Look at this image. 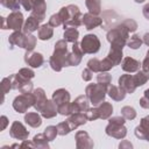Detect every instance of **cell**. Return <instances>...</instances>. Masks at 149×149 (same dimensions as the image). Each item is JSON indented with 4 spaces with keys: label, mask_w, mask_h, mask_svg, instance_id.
Instances as JSON below:
<instances>
[{
    "label": "cell",
    "mask_w": 149,
    "mask_h": 149,
    "mask_svg": "<svg viewBox=\"0 0 149 149\" xmlns=\"http://www.w3.org/2000/svg\"><path fill=\"white\" fill-rule=\"evenodd\" d=\"M68 48H66V42L64 41H58L55 45V52L50 58V65L54 70L61 71L63 66H66V57H68Z\"/></svg>",
    "instance_id": "obj_1"
},
{
    "label": "cell",
    "mask_w": 149,
    "mask_h": 149,
    "mask_svg": "<svg viewBox=\"0 0 149 149\" xmlns=\"http://www.w3.org/2000/svg\"><path fill=\"white\" fill-rule=\"evenodd\" d=\"M52 101L57 106V111L63 115H70L72 114V108L70 104V94L66 90L59 88L54 92L52 94Z\"/></svg>",
    "instance_id": "obj_2"
},
{
    "label": "cell",
    "mask_w": 149,
    "mask_h": 149,
    "mask_svg": "<svg viewBox=\"0 0 149 149\" xmlns=\"http://www.w3.org/2000/svg\"><path fill=\"white\" fill-rule=\"evenodd\" d=\"M125 119L121 116H114L113 119L109 120L108 126L106 127V133L109 136L116 137V139H122L127 134V129L123 127Z\"/></svg>",
    "instance_id": "obj_3"
},
{
    "label": "cell",
    "mask_w": 149,
    "mask_h": 149,
    "mask_svg": "<svg viewBox=\"0 0 149 149\" xmlns=\"http://www.w3.org/2000/svg\"><path fill=\"white\" fill-rule=\"evenodd\" d=\"M106 87L101 84H90L86 87V95L93 105H99L102 102L106 93Z\"/></svg>",
    "instance_id": "obj_4"
},
{
    "label": "cell",
    "mask_w": 149,
    "mask_h": 149,
    "mask_svg": "<svg viewBox=\"0 0 149 149\" xmlns=\"http://www.w3.org/2000/svg\"><path fill=\"white\" fill-rule=\"evenodd\" d=\"M30 106H34V94L30 93H22L21 95L16 97L13 102L14 109L19 113L26 112Z\"/></svg>",
    "instance_id": "obj_5"
},
{
    "label": "cell",
    "mask_w": 149,
    "mask_h": 149,
    "mask_svg": "<svg viewBox=\"0 0 149 149\" xmlns=\"http://www.w3.org/2000/svg\"><path fill=\"white\" fill-rule=\"evenodd\" d=\"M80 47H81V50L84 51V54H95L100 48V42L95 35L90 34L83 38Z\"/></svg>",
    "instance_id": "obj_6"
},
{
    "label": "cell",
    "mask_w": 149,
    "mask_h": 149,
    "mask_svg": "<svg viewBox=\"0 0 149 149\" xmlns=\"http://www.w3.org/2000/svg\"><path fill=\"white\" fill-rule=\"evenodd\" d=\"M68 12H69V16L64 23V29L68 27H78L83 23V15L80 14L77 6L73 5L68 6Z\"/></svg>",
    "instance_id": "obj_7"
},
{
    "label": "cell",
    "mask_w": 149,
    "mask_h": 149,
    "mask_svg": "<svg viewBox=\"0 0 149 149\" xmlns=\"http://www.w3.org/2000/svg\"><path fill=\"white\" fill-rule=\"evenodd\" d=\"M6 21H7V27H6V29L9 28V29L19 30V29L21 28L22 23H23V16H22V14H21L20 12H13V13L6 19Z\"/></svg>",
    "instance_id": "obj_8"
},
{
    "label": "cell",
    "mask_w": 149,
    "mask_h": 149,
    "mask_svg": "<svg viewBox=\"0 0 149 149\" xmlns=\"http://www.w3.org/2000/svg\"><path fill=\"white\" fill-rule=\"evenodd\" d=\"M135 135L139 139L149 141V116H146L141 120L140 126H137L135 129Z\"/></svg>",
    "instance_id": "obj_9"
},
{
    "label": "cell",
    "mask_w": 149,
    "mask_h": 149,
    "mask_svg": "<svg viewBox=\"0 0 149 149\" xmlns=\"http://www.w3.org/2000/svg\"><path fill=\"white\" fill-rule=\"evenodd\" d=\"M28 132L26 130V128L23 127L22 123H20L19 121H14L12 127H10V135L14 139H19V140H26L28 137Z\"/></svg>",
    "instance_id": "obj_10"
},
{
    "label": "cell",
    "mask_w": 149,
    "mask_h": 149,
    "mask_svg": "<svg viewBox=\"0 0 149 149\" xmlns=\"http://www.w3.org/2000/svg\"><path fill=\"white\" fill-rule=\"evenodd\" d=\"M102 23V19L99 16L92 14V13H86L83 15V24L86 27V29H93Z\"/></svg>",
    "instance_id": "obj_11"
},
{
    "label": "cell",
    "mask_w": 149,
    "mask_h": 149,
    "mask_svg": "<svg viewBox=\"0 0 149 149\" xmlns=\"http://www.w3.org/2000/svg\"><path fill=\"white\" fill-rule=\"evenodd\" d=\"M119 86L122 87L127 93H133L136 88V85L134 83L133 76L130 74H123L119 78Z\"/></svg>",
    "instance_id": "obj_12"
},
{
    "label": "cell",
    "mask_w": 149,
    "mask_h": 149,
    "mask_svg": "<svg viewBox=\"0 0 149 149\" xmlns=\"http://www.w3.org/2000/svg\"><path fill=\"white\" fill-rule=\"evenodd\" d=\"M34 107L36 108V111L41 112L44 107V105L47 104V97H45V93L42 88H36L34 91Z\"/></svg>",
    "instance_id": "obj_13"
},
{
    "label": "cell",
    "mask_w": 149,
    "mask_h": 149,
    "mask_svg": "<svg viewBox=\"0 0 149 149\" xmlns=\"http://www.w3.org/2000/svg\"><path fill=\"white\" fill-rule=\"evenodd\" d=\"M71 108H72V113H81V112H86L88 109V100L86 97L80 95L78 97L72 104H71Z\"/></svg>",
    "instance_id": "obj_14"
},
{
    "label": "cell",
    "mask_w": 149,
    "mask_h": 149,
    "mask_svg": "<svg viewBox=\"0 0 149 149\" xmlns=\"http://www.w3.org/2000/svg\"><path fill=\"white\" fill-rule=\"evenodd\" d=\"M24 61L28 65L33 66V68H38L43 64V57L41 54H37V52H27L26 54V57H24Z\"/></svg>",
    "instance_id": "obj_15"
},
{
    "label": "cell",
    "mask_w": 149,
    "mask_h": 149,
    "mask_svg": "<svg viewBox=\"0 0 149 149\" xmlns=\"http://www.w3.org/2000/svg\"><path fill=\"white\" fill-rule=\"evenodd\" d=\"M77 140V148H91L93 147V142L91 141L90 136L85 132H78L76 135Z\"/></svg>",
    "instance_id": "obj_16"
},
{
    "label": "cell",
    "mask_w": 149,
    "mask_h": 149,
    "mask_svg": "<svg viewBox=\"0 0 149 149\" xmlns=\"http://www.w3.org/2000/svg\"><path fill=\"white\" fill-rule=\"evenodd\" d=\"M122 69L127 72H136L140 69V62H137L136 59L132 58V57H126L122 61Z\"/></svg>",
    "instance_id": "obj_17"
},
{
    "label": "cell",
    "mask_w": 149,
    "mask_h": 149,
    "mask_svg": "<svg viewBox=\"0 0 149 149\" xmlns=\"http://www.w3.org/2000/svg\"><path fill=\"white\" fill-rule=\"evenodd\" d=\"M86 120H87V118H86V114H83V113H72V115L68 119V121H69V123L71 125V127H72V129H76L78 126H80V125H84L85 122H86Z\"/></svg>",
    "instance_id": "obj_18"
},
{
    "label": "cell",
    "mask_w": 149,
    "mask_h": 149,
    "mask_svg": "<svg viewBox=\"0 0 149 149\" xmlns=\"http://www.w3.org/2000/svg\"><path fill=\"white\" fill-rule=\"evenodd\" d=\"M126 91L122 88V87H118V86H111L109 88H108V94H109V97L112 98V99H114V100H118V101H120V100H122L123 98H125V95H126V93H125Z\"/></svg>",
    "instance_id": "obj_19"
},
{
    "label": "cell",
    "mask_w": 149,
    "mask_h": 149,
    "mask_svg": "<svg viewBox=\"0 0 149 149\" xmlns=\"http://www.w3.org/2000/svg\"><path fill=\"white\" fill-rule=\"evenodd\" d=\"M41 112H42V115L44 118H52L56 115V113L58 111H57V106L55 105L54 101H47V104L44 105V107Z\"/></svg>",
    "instance_id": "obj_20"
},
{
    "label": "cell",
    "mask_w": 149,
    "mask_h": 149,
    "mask_svg": "<svg viewBox=\"0 0 149 149\" xmlns=\"http://www.w3.org/2000/svg\"><path fill=\"white\" fill-rule=\"evenodd\" d=\"M38 20L36 19V17H34L33 15L30 16V17H28V20L26 21V23H24V28H23V31L26 33V34H29V33H33V31H35L37 28H38Z\"/></svg>",
    "instance_id": "obj_21"
},
{
    "label": "cell",
    "mask_w": 149,
    "mask_h": 149,
    "mask_svg": "<svg viewBox=\"0 0 149 149\" xmlns=\"http://www.w3.org/2000/svg\"><path fill=\"white\" fill-rule=\"evenodd\" d=\"M24 121H26L29 126H31V127H38V126L42 123L41 116H40L37 113H28V114H26Z\"/></svg>",
    "instance_id": "obj_22"
},
{
    "label": "cell",
    "mask_w": 149,
    "mask_h": 149,
    "mask_svg": "<svg viewBox=\"0 0 149 149\" xmlns=\"http://www.w3.org/2000/svg\"><path fill=\"white\" fill-rule=\"evenodd\" d=\"M78 35H79V33L76 29V27H68L64 31V40L68 41V42L74 43L78 38Z\"/></svg>",
    "instance_id": "obj_23"
},
{
    "label": "cell",
    "mask_w": 149,
    "mask_h": 149,
    "mask_svg": "<svg viewBox=\"0 0 149 149\" xmlns=\"http://www.w3.org/2000/svg\"><path fill=\"white\" fill-rule=\"evenodd\" d=\"M98 112H99V118L102 119H107L112 112H113V107L109 102H102L99 107H98Z\"/></svg>",
    "instance_id": "obj_24"
},
{
    "label": "cell",
    "mask_w": 149,
    "mask_h": 149,
    "mask_svg": "<svg viewBox=\"0 0 149 149\" xmlns=\"http://www.w3.org/2000/svg\"><path fill=\"white\" fill-rule=\"evenodd\" d=\"M52 28L50 24H43L38 29V38L40 40H49L52 36Z\"/></svg>",
    "instance_id": "obj_25"
},
{
    "label": "cell",
    "mask_w": 149,
    "mask_h": 149,
    "mask_svg": "<svg viewBox=\"0 0 149 149\" xmlns=\"http://www.w3.org/2000/svg\"><path fill=\"white\" fill-rule=\"evenodd\" d=\"M133 79H134V83L136 86H141L143 84L147 83V80L149 79V73L147 71H139L135 76H133Z\"/></svg>",
    "instance_id": "obj_26"
},
{
    "label": "cell",
    "mask_w": 149,
    "mask_h": 149,
    "mask_svg": "<svg viewBox=\"0 0 149 149\" xmlns=\"http://www.w3.org/2000/svg\"><path fill=\"white\" fill-rule=\"evenodd\" d=\"M86 6H87V9L90 10V13H92L94 15L99 14L101 10L100 0H86Z\"/></svg>",
    "instance_id": "obj_27"
},
{
    "label": "cell",
    "mask_w": 149,
    "mask_h": 149,
    "mask_svg": "<svg viewBox=\"0 0 149 149\" xmlns=\"http://www.w3.org/2000/svg\"><path fill=\"white\" fill-rule=\"evenodd\" d=\"M24 36H26V35H23L22 33H20V31H15L14 34L10 35V37H9V42H10L12 45H19V47L22 48V47H23Z\"/></svg>",
    "instance_id": "obj_28"
},
{
    "label": "cell",
    "mask_w": 149,
    "mask_h": 149,
    "mask_svg": "<svg viewBox=\"0 0 149 149\" xmlns=\"http://www.w3.org/2000/svg\"><path fill=\"white\" fill-rule=\"evenodd\" d=\"M33 141H34V146H36V147H41V148H48L49 147L48 146V141L49 140L47 139V136L44 135V133L36 135Z\"/></svg>",
    "instance_id": "obj_29"
},
{
    "label": "cell",
    "mask_w": 149,
    "mask_h": 149,
    "mask_svg": "<svg viewBox=\"0 0 149 149\" xmlns=\"http://www.w3.org/2000/svg\"><path fill=\"white\" fill-rule=\"evenodd\" d=\"M87 66L92 72H101V62L98 58L90 59L87 63Z\"/></svg>",
    "instance_id": "obj_30"
},
{
    "label": "cell",
    "mask_w": 149,
    "mask_h": 149,
    "mask_svg": "<svg viewBox=\"0 0 149 149\" xmlns=\"http://www.w3.org/2000/svg\"><path fill=\"white\" fill-rule=\"evenodd\" d=\"M35 43H36V38H35V36H33V35H26L24 36V41H23V47L22 48H24V49H28L29 51H31L33 50V48L35 47Z\"/></svg>",
    "instance_id": "obj_31"
},
{
    "label": "cell",
    "mask_w": 149,
    "mask_h": 149,
    "mask_svg": "<svg viewBox=\"0 0 149 149\" xmlns=\"http://www.w3.org/2000/svg\"><path fill=\"white\" fill-rule=\"evenodd\" d=\"M57 130H58V134H59V135H65V134H68V133H70V132L72 130V127H71V125L69 123V121L66 120V121H64V122L58 123Z\"/></svg>",
    "instance_id": "obj_32"
},
{
    "label": "cell",
    "mask_w": 149,
    "mask_h": 149,
    "mask_svg": "<svg viewBox=\"0 0 149 149\" xmlns=\"http://www.w3.org/2000/svg\"><path fill=\"white\" fill-rule=\"evenodd\" d=\"M98 83L99 84H101V85H104V86H108L109 84H111V76H109V73H107V72H105V71H101L100 72V74H98Z\"/></svg>",
    "instance_id": "obj_33"
},
{
    "label": "cell",
    "mask_w": 149,
    "mask_h": 149,
    "mask_svg": "<svg viewBox=\"0 0 149 149\" xmlns=\"http://www.w3.org/2000/svg\"><path fill=\"white\" fill-rule=\"evenodd\" d=\"M121 113H122L123 118H125V119H128V120H132V119H134V118L136 116V112H135V109H134L133 107H129V106H125V107H122Z\"/></svg>",
    "instance_id": "obj_34"
},
{
    "label": "cell",
    "mask_w": 149,
    "mask_h": 149,
    "mask_svg": "<svg viewBox=\"0 0 149 149\" xmlns=\"http://www.w3.org/2000/svg\"><path fill=\"white\" fill-rule=\"evenodd\" d=\"M1 3H2V6L12 9L14 12H16L20 7V0H2Z\"/></svg>",
    "instance_id": "obj_35"
},
{
    "label": "cell",
    "mask_w": 149,
    "mask_h": 149,
    "mask_svg": "<svg viewBox=\"0 0 149 149\" xmlns=\"http://www.w3.org/2000/svg\"><path fill=\"white\" fill-rule=\"evenodd\" d=\"M127 44H128V47L132 48V49H137V48L141 47V44H142V40L140 38L139 35H134L133 37H130V40L128 41Z\"/></svg>",
    "instance_id": "obj_36"
},
{
    "label": "cell",
    "mask_w": 149,
    "mask_h": 149,
    "mask_svg": "<svg viewBox=\"0 0 149 149\" xmlns=\"http://www.w3.org/2000/svg\"><path fill=\"white\" fill-rule=\"evenodd\" d=\"M58 134V130H57V127H54V126H49L45 128V132H44V135L47 136V139L49 141H52L56 135Z\"/></svg>",
    "instance_id": "obj_37"
},
{
    "label": "cell",
    "mask_w": 149,
    "mask_h": 149,
    "mask_svg": "<svg viewBox=\"0 0 149 149\" xmlns=\"http://www.w3.org/2000/svg\"><path fill=\"white\" fill-rule=\"evenodd\" d=\"M86 118L87 120H95L99 118V112L98 108H88L86 111Z\"/></svg>",
    "instance_id": "obj_38"
},
{
    "label": "cell",
    "mask_w": 149,
    "mask_h": 149,
    "mask_svg": "<svg viewBox=\"0 0 149 149\" xmlns=\"http://www.w3.org/2000/svg\"><path fill=\"white\" fill-rule=\"evenodd\" d=\"M13 83H12V78L10 77H8V78H5L3 80H2V84H1V86H2V91H3V94H6L8 91H9V88H12L13 87V85H12Z\"/></svg>",
    "instance_id": "obj_39"
},
{
    "label": "cell",
    "mask_w": 149,
    "mask_h": 149,
    "mask_svg": "<svg viewBox=\"0 0 149 149\" xmlns=\"http://www.w3.org/2000/svg\"><path fill=\"white\" fill-rule=\"evenodd\" d=\"M20 3L23 6V8H24L27 12L33 9V5H31V1H30V0H20Z\"/></svg>",
    "instance_id": "obj_40"
},
{
    "label": "cell",
    "mask_w": 149,
    "mask_h": 149,
    "mask_svg": "<svg viewBox=\"0 0 149 149\" xmlns=\"http://www.w3.org/2000/svg\"><path fill=\"white\" fill-rule=\"evenodd\" d=\"M92 78V71L90 69H86L83 71V79L84 80H91Z\"/></svg>",
    "instance_id": "obj_41"
},
{
    "label": "cell",
    "mask_w": 149,
    "mask_h": 149,
    "mask_svg": "<svg viewBox=\"0 0 149 149\" xmlns=\"http://www.w3.org/2000/svg\"><path fill=\"white\" fill-rule=\"evenodd\" d=\"M140 104H141L142 107H144V108H149V98L144 95V97L140 100Z\"/></svg>",
    "instance_id": "obj_42"
},
{
    "label": "cell",
    "mask_w": 149,
    "mask_h": 149,
    "mask_svg": "<svg viewBox=\"0 0 149 149\" xmlns=\"http://www.w3.org/2000/svg\"><path fill=\"white\" fill-rule=\"evenodd\" d=\"M143 15L149 20V3L144 6V8H143Z\"/></svg>",
    "instance_id": "obj_43"
},
{
    "label": "cell",
    "mask_w": 149,
    "mask_h": 149,
    "mask_svg": "<svg viewBox=\"0 0 149 149\" xmlns=\"http://www.w3.org/2000/svg\"><path fill=\"white\" fill-rule=\"evenodd\" d=\"M143 42H144L147 45H149V33H147V34L143 36Z\"/></svg>",
    "instance_id": "obj_44"
},
{
    "label": "cell",
    "mask_w": 149,
    "mask_h": 149,
    "mask_svg": "<svg viewBox=\"0 0 149 149\" xmlns=\"http://www.w3.org/2000/svg\"><path fill=\"white\" fill-rule=\"evenodd\" d=\"M1 119L3 120V122H2V127H1V129H3V128H5V126H6V121H7V119H6V116H1Z\"/></svg>",
    "instance_id": "obj_45"
},
{
    "label": "cell",
    "mask_w": 149,
    "mask_h": 149,
    "mask_svg": "<svg viewBox=\"0 0 149 149\" xmlns=\"http://www.w3.org/2000/svg\"><path fill=\"white\" fill-rule=\"evenodd\" d=\"M144 95H146V97H148V98H149V88H148V90H147V91H146V92H144Z\"/></svg>",
    "instance_id": "obj_46"
},
{
    "label": "cell",
    "mask_w": 149,
    "mask_h": 149,
    "mask_svg": "<svg viewBox=\"0 0 149 149\" xmlns=\"http://www.w3.org/2000/svg\"><path fill=\"white\" fill-rule=\"evenodd\" d=\"M135 1H136V2H143L144 0H135Z\"/></svg>",
    "instance_id": "obj_47"
},
{
    "label": "cell",
    "mask_w": 149,
    "mask_h": 149,
    "mask_svg": "<svg viewBox=\"0 0 149 149\" xmlns=\"http://www.w3.org/2000/svg\"><path fill=\"white\" fill-rule=\"evenodd\" d=\"M147 56H148V57H149V51H148V52H147Z\"/></svg>",
    "instance_id": "obj_48"
}]
</instances>
